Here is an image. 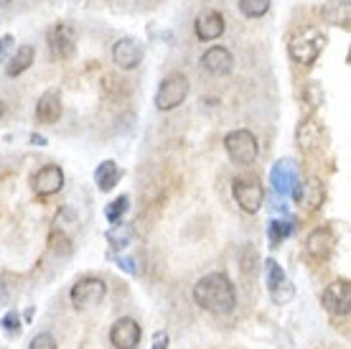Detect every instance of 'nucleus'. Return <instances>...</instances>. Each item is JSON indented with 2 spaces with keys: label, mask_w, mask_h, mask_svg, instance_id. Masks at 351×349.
Wrapping results in <instances>:
<instances>
[{
  "label": "nucleus",
  "mask_w": 351,
  "mask_h": 349,
  "mask_svg": "<svg viewBox=\"0 0 351 349\" xmlns=\"http://www.w3.org/2000/svg\"><path fill=\"white\" fill-rule=\"evenodd\" d=\"M193 301L199 308L214 316H229L237 308V291L224 273H209V275L196 280Z\"/></svg>",
  "instance_id": "f257e3e1"
},
{
  "label": "nucleus",
  "mask_w": 351,
  "mask_h": 349,
  "mask_svg": "<svg viewBox=\"0 0 351 349\" xmlns=\"http://www.w3.org/2000/svg\"><path fill=\"white\" fill-rule=\"evenodd\" d=\"M324 46H326V34L311 26V28H303L300 34H295L293 38H290L288 54H290V59L295 61V64L311 67V64L321 56Z\"/></svg>",
  "instance_id": "f03ea898"
},
{
  "label": "nucleus",
  "mask_w": 351,
  "mask_h": 349,
  "mask_svg": "<svg viewBox=\"0 0 351 349\" xmlns=\"http://www.w3.org/2000/svg\"><path fill=\"white\" fill-rule=\"evenodd\" d=\"M224 150L232 164L237 166H250L255 164L257 156H260V146H257V138L252 131L247 128H237V131H229L224 135Z\"/></svg>",
  "instance_id": "7ed1b4c3"
},
{
  "label": "nucleus",
  "mask_w": 351,
  "mask_h": 349,
  "mask_svg": "<svg viewBox=\"0 0 351 349\" xmlns=\"http://www.w3.org/2000/svg\"><path fill=\"white\" fill-rule=\"evenodd\" d=\"M189 92H191V82L186 79V74L171 71V74L160 82L158 92H156V107H158L160 113H171V110L184 105Z\"/></svg>",
  "instance_id": "20e7f679"
},
{
  "label": "nucleus",
  "mask_w": 351,
  "mask_h": 349,
  "mask_svg": "<svg viewBox=\"0 0 351 349\" xmlns=\"http://www.w3.org/2000/svg\"><path fill=\"white\" fill-rule=\"evenodd\" d=\"M232 196L239 204V210L247 212V214H257L263 210L265 201V189L263 181L255 179V176H237L232 181Z\"/></svg>",
  "instance_id": "39448f33"
},
{
  "label": "nucleus",
  "mask_w": 351,
  "mask_h": 349,
  "mask_svg": "<svg viewBox=\"0 0 351 349\" xmlns=\"http://www.w3.org/2000/svg\"><path fill=\"white\" fill-rule=\"evenodd\" d=\"M107 296V283L102 278H82L77 280L69 291V301L74 308H92V306L102 304Z\"/></svg>",
  "instance_id": "423d86ee"
},
{
  "label": "nucleus",
  "mask_w": 351,
  "mask_h": 349,
  "mask_svg": "<svg viewBox=\"0 0 351 349\" xmlns=\"http://www.w3.org/2000/svg\"><path fill=\"white\" fill-rule=\"evenodd\" d=\"M321 304L331 316H349V306H351V283L346 278L334 280L331 286H326L324 296H321Z\"/></svg>",
  "instance_id": "0eeeda50"
},
{
  "label": "nucleus",
  "mask_w": 351,
  "mask_h": 349,
  "mask_svg": "<svg viewBox=\"0 0 351 349\" xmlns=\"http://www.w3.org/2000/svg\"><path fill=\"white\" fill-rule=\"evenodd\" d=\"M143 339V326L132 316H123L110 329V344L114 349H135Z\"/></svg>",
  "instance_id": "6e6552de"
},
{
  "label": "nucleus",
  "mask_w": 351,
  "mask_h": 349,
  "mask_svg": "<svg viewBox=\"0 0 351 349\" xmlns=\"http://www.w3.org/2000/svg\"><path fill=\"white\" fill-rule=\"evenodd\" d=\"M74 49H77V34L69 23H56V26L49 31V52H51L53 59H71L74 56Z\"/></svg>",
  "instance_id": "1a4fd4ad"
},
{
  "label": "nucleus",
  "mask_w": 351,
  "mask_h": 349,
  "mask_svg": "<svg viewBox=\"0 0 351 349\" xmlns=\"http://www.w3.org/2000/svg\"><path fill=\"white\" fill-rule=\"evenodd\" d=\"M31 186L38 196H53L64 189V171L56 164H49V166L38 168L31 179Z\"/></svg>",
  "instance_id": "9d476101"
},
{
  "label": "nucleus",
  "mask_w": 351,
  "mask_h": 349,
  "mask_svg": "<svg viewBox=\"0 0 351 349\" xmlns=\"http://www.w3.org/2000/svg\"><path fill=\"white\" fill-rule=\"evenodd\" d=\"M202 67L214 77H229L234 69V56L227 46H209L202 54Z\"/></svg>",
  "instance_id": "9b49d317"
},
{
  "label": "nucleus",
  "mask_w": 351,
  "mask_h": 349,
  "mask_svg": "<svg viewBox=\"0 0 351 349\" xmlns=\"http://www.w3.org/2000/svg\"><path fill=\"white\" fill-rule=\"evenodd\" d=\"M227 28V21L219 10H204L193 21V34L199 41H217Z\"/></svg>",
  "instance_id": "f8f14e48"
},
{
  "label": "nucleus",
  "mask_w": 351,
  "mask_h": 349,
  "mask_svg": "<svg viewBox=\"0 0 351 349\" xmlns=\"http://www.w3.org/2000/svg\"><path fill=\"white\" fill-rule=\"evenodd\" d=\"M298 168L293 161H278L270 171V183L275 194H280V196H290L293 189H295V183H298Z\"/></svg>",
  "instance_id": "ddd939ff"
},
{
  "label": "nucleus",
  "mask_w": 351,
  "mask_h": 349,
  "mask_svg": "<svg viewBox=\"0 0 351 349\" xmlns=\"http://www.w3.org/2000/svg\"><path fill=\"white\" fill-rule=\"evenodd\" d=\"M64 105H62V95L56 89H46L44 95L38 97L36 102V120L41 125H56L62 120Z\"/></svg>",
  "instance_id": "4468645a"
},
{
  "label": "nucleus",
  "mask_w": 351,
  "mask_h": 349,
  "mask_svg": "<svg viewBox=\"0 0 351 349\" xmlns=\"http://www.w3.org/2000/svg\"><path fill=\"white\" fill-rule=\"evenodd\" d=\"M112 61L125 71L135 69V67H141L143 61V46L135 38H120L112 46Z\"/></svg>",
  "instance_id": "2eb2a0df"
},
{
  "label": "nucleus",
  "mask_w": 351,
  "mask_h": 349,
  "mask_svg": "<svg viewBox=\"0 0 351 349\" xmlns=\"http://www.w3.org/2000/svg\"><path fill=\"white\" fill-rule=\"evenodd\" d=\"M336 237L328 227H316L311 235L306 237V253L313 258V260H328L331 253H334Z\"/></svg>",
  "instance_id": "dca6fc26"
},
{
  "label": "nucleus",
  "mask_w": 351,
  "mask_h": 349,
  "mask_svg": "<svg viewBox=\"0 0 351 349\" xmlns=\"http://www.w3.org/2000/svg\"><path fill=\"white\" fill-rule=\"evenodd\" d=\"M290 196L298 201L300 207H308V210H318V207L324 204V183L318 181V179L298 181Z\"/></svg>",
  "instance_id": "f3484780"
},
{
  "label": "nucleus",
  "mask_w": 351,
  "mask_h": 349,
  "mask_svg": "<svg viewBox=\"0 0 351 349\" xmlns=\"http://www.w3.org/2000/svg\"><path fill=\"white\" fill-rule=\"evenodd\" d=\"M36 59V49L34 46H18L16 52H13V56H10L8 61H5V74L8 77H21L26 69H31V64H34Z\"/></svg>",
  "instance_id": "a211bd4d"
},
{
  "label": "nucleus",
  "mask_w": 351,
  "mask_h": 349,
  "mask_svg": "<svg viewBox=\"0 0 351 349\" xmlns=\"http://www.w3.org/2000/svg\"><path fill=\"white\" fill-rule=\"evenodd\" d=\"M120 176L123 174H120L117 164H114L112 158H107V161H102L95 171L97 189H99V192H112L114 186H117V181H120Z\"/></svg>",
  "instance_id": "6ab92c4d"
},
{
  "label": "nucleus",
  "mask_w": 351,
  "mask_h": 349,
  "mask_svg": "<svg viewBox=\"0 0 351 349\" xmlns=\"http://www.w3.org/2000/svg\"><path fill=\"white\" fill-rule=\"evenodd\" d=\"M324 18L334 26L349 28V0H331L324 8Z\"/></svg>",
  "instance_id": "aec40b11"
},
{
  "label": "nucleus",
  "mask_w": 351,
  "mask_h": 349,
  "mask_svg": "<svg viewBox=\"0 0 351 349\" xmlns=\"http://www.w3.org/2000/svg\"><path fill=\"white\" fill-rule=\"evenodd\" d=\"M263 271H265V286H267V291H275L278 286H282V283L288 280L282 265H278V260H272V258H267V260L263 262Z\"/></svg>",
  "instance_id": "412c9836"
},
{
  "label": "nucleus",
  "mask_w": 351,
  "mask_h": 349,
  "mask_svg": "<svg viewBox=\"0 0 351 349\" xmlns=\"http://www.w3.org/2000/svg\"><path fill=\"white\" fill-rule=\"evenodd\" d=\"M290 235H293V225L288 219H272L267 225V240H270L272 247L282 245V240H288Z\"/></svg>",
  "instance_id": "4be33fe9"
},
{
  "label": "nucleus",
  "mask_w": 351,
  "mask_h": 349,
  "mask_svg": "<svg viewBox=\"0 0 351 349\" xmlns=\"http://www.w3.org/2000/svg\"><path fill=\"white\" fill-rule=\"evenodd\" d=\"M130 210V196L128 194H123L120 199H114V201H110L105 207V217H107V222H112V225H117L120 219L125 217V212Z\"/></svg>",
  "instance_id": "5701e85b"
},
{
  "label": "nucleus",
  "mask_w": 351,
  "mask_h": 349,
  "mask_svg": "<svg viewBox=\"0 0 351 349\" xmlns=\"http://www.w3.org/2000/svg\"><path fill=\"white\" fill-rule=\"evenodd\" d=\"M270 10V0H239V13L245 18H263Z\"/></svg>",
  "instance_id": "b1692460"
},
{
  "label": "nucleus",
  "mask_w": 351,
  "mask_h": 349,
  "mask_svg": "<svg viewBox=\"0 0 351 349\" xmlns=\"http://www.w3.org/2000/svg\"><path fill=\"white\" fill-rule=\"evenodd\" d=\"M303 100L308 102L311 110H316L324 102V89H321V85L318 82H308L306 87H303Z\"/></svg>",
  "instance_id": "393cba45"
},
{
  "label": "nucleus",
  "mask_w": 351,
  "mask_h": 349,
  "mask_svg": "<svg viewBox=\"0 0 351 349\" xmlns=\"http://www.w3.org/2000/svg\"><path fill=\"white\" fill-rule=\"evenodd\" d=\"M0 326H3V332L8 334V337H18L21 334V316H18V311H8V314L3 316Z\"/></svg>",
  "instance_id": "a878e982"
},
{
  "label": "nucleus",
  "mask_w": 351,
  "mask_h": 349,
  "mask_svg": "<svg viewBox=\"0 0 351 349\" xmlns=\"http://www.w3.org/2000/svg\"><path fill=\"white\" fill-rule=\"evenodd\" d=\"M28 349H59L56 347V339H53L49 332H41V334H36L34 339H31V347Z\"/></svg>",
  "instance_id": "bb28decb"
},
{
  "label": "nucleus",
  "mask_w": 351,
  "mask_h": 349,
  "mask_svg": "<svg viewBox=\"0 0 351 349\" xmlns=\"http://www.w3.org/2000/svg\"><path fill=\"white\" fill-rule=\"evenodd\" d=\"M293 293H295V289L290 286L288 280H285L282 286H278L275 291H270V296H272V301H275V304H285V301H290V298H293Z\"/></svg>",
  "instance_id": "cd10ccee"
},
{
  "label": "nucleus",
  "mask_w": 351,
  "mask_h": 349,
  "mask_svg": "<svg viewBox=\"0 0 351 349\" xmlns=\"http://www.w3.org/2000/svg\"><path fill=\"white\" fill-rule=\"evenodd\" d=\"M107 240L112 243V247H128V243H130V229H125L123 235L117 232V227L110 229V232H107Z\"/></svg>",
  "instance_id": "c85d7f7f"
},
{
  "label": "nucleus",
  "mask_w": 351,
  "mask_h": 349,
  "mask_svg": "<svg viewBox=\"0 0 351 349\" xmlns=\"http://www.w3.org/2000/svg\"><path fill=\"white\" fill-rule=\"evenodd\" d=\"M13 44H16V38L10 34L0 36V64H5V59H8V54L13 52Z\"/></svg>",
  "instance_id": "c756f323"
},
{
  "label": "nucleus",
  "mask_w": 351,
  "mask_h": 349,
  "mask_svg": "<svg viewBox=\"0 0 351 349\" xmlns=\"http://www.w3.org/2000/svg\"><path fill=\"white\" fill-rule=\"evenodd\" d=\"M153 349H168V334L166 332H158L153 337Z\"/></svg>",
  "instance_id": "7c9ffc66"
},
{
  "label": "nucleus",
  "mask_w": 351,
  "mask_h": 349,
  "mask_svg": "<svg viewBox=\"0 0 351 349\" xmlns=\"http://www.w3.org/2000/svg\"><path fill=\"white\" fill-rule=\"evenodd\" d=\"M117 262H120V265H123V268H125L128 273H138V268H135V262H132L130 258H120Z\"/></svg>",
  "instance_id": "2f4dec72"
},
{
  "label": "nucleus",
  "mask_w": 351,
  "mask_h": 349,
  "mask_svg": "<svg viewBox=\"0 0 351 349\" xmlns=\"http://www.w3.org/2000/svg\"><path fill=\"white\" fill-rule=\"evenodd\" d=\"M31 143H34V146H46V138L44 135H31Z\"/></svg>",
  "instance_id": "473e14b6"
},
{
  "label": "nucleus",
  "mask_w": 351,
  "mask_h": 349,
  "mask_svg": "<svg viewBox=\"0 0 351 349\" xmlns=\"http://www.w3.org/2000/svg\"><path fill=\"white\" fill-rule=\"evenodd\" d=\"M10 3H13V0H0V10H3V8H8Z\"/></svg>",
  "instance_id": "72a5a7b5"
},
{
  "label": "nucleus",
  "mask_w": 351,
  "mask_h": 349,
  "mask_svg": "<svg viewBox=\"0 0 351 349\" xmlns=\"http://www.w3.org/2000/svg\"><path fill=\"white\" fill-rule=\"evenodd\" d=\"M5 115V105H3V100H0V117Z\"/></svg>",
  "instance_id": "f704fd0d"
}]
</instances>
